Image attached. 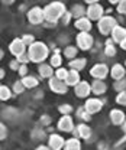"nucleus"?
I'll return each instance as SVG.
<instances>
[{
    "mask_svg": "<svg viewBox=\"0 0 126 150\" xmlns=\"http://www.w3.org/2000/svg\"><path fill=\"white\" fill-rule=\"evenodd\" d=\"M67 7L62 1H51L44 7V13H45V22H52L58 23L61 18L67 13Z\"/></svg>",
    "mask_w": 126,
    "mask_h": 150,
    "instance_id": "obj_1",
    "label": "nucleus"
},
{
    "mask_svg": "<svg viewBox=\"0 0 126 150\" xmlns=\"http://www.w3.org/2000/svg\"><path fill=\"white\" fill-rule=\"evenodd\" d=\"M28 55L31 58V62L34 64H44L45 59L49 56V46L41 40H36L28 48Z\"/></svg>",
    "mask_w": 126,
    "mask_h": 150,
    "instance_id": "obj_2",
    "label": "nucleus"
},
{
    "mask_svg": "<svg viewBox=\"0 0 126 150\" xmlns=\"http://www.w3.org/2000/svg\"><path fill=\"white\" fill-rule=\"evenodd\" d=\"M116 26H117V20H116V18H113L112 15H105L103 18L97 22L99 32L106 38H109L112 35V32H113V29Z\"/></svg>",
    "mask_w": 126,
    "mask_h": 150,
    "instance_id": "obj_3",
    "label": "nucleus"
},
{
    "mask_svg": "<svg viewBox=\"0 0 126 150\" xmlns=\"http://www.w3.org/2000/svg\"><path fill=\"white\" fill-rule=\"evenodd\" d=\"M94 45V38L89 32H80L75 36V46L81 51H90Z\"/></svg>",
    "mask_w": 126,
    "mask_h": 150,
    "instance_id": "obj_4",
    "label": "nucleus"
},
{
    "mask_svg": "<svg viewBox=\"0 0 126 150\" xmlns=\"http://www.w3.org/2000/svg\"><path fill=\"white\" fill-rule=\"evenodd\" d=\"M26 18H28V22L31 25H44V22H45L44 7H39V6L31 7L26 13Z\"/></svg>",
    "mask_w": 126,
    "mask_h": 150,
    "instance_id": "obj_5",
    "label": "nucleus"
},
{
    "mask_svg": "<svg viewBox=\"0 0 126 150\" xmlns=\"http://www.w3.org/2000/svg\"><path fill=\"white\" fill-rule=\"evenodd\" d=\"M48 87H49V90L52 91V93L58 94V95H65V94L68 93V85L65 84V81H61L59 78H57V76H52V78H49V81H48Z\"/></svg>",
    "mask_w": 126,
    "mask_h": 150,
    "instance_id": "obj_6",
    "label": "nucleus"
},
{
    "mask_svg": "<svg viewBox=\"0 0 126 150\" xmlns=\"http://www.w3.org/2000/svg\"><path fill=\"white\" fill-rule=\"evenodd\" d=\"M90 75L94 79H102V81H105V79L107 78V75H110V69H109V67L106 64L99 62V64H96V65L91 67Z\"/></svg>",
    "mask_w": 126,
    "mask_h": 150,
    "instance_id": "obj_7",
    "label": "nucleus"
},
{
    "mask_svg": "<svg viewBox=\"0 0 126 150\" xmlns=\"http://www.w3.org/2000/svg\"><path fill=\"white\" fill-rule=\"evenodd\" d=\"M103 105H105V101H103V100H100V98H97V97L87 98V100H86V103H84V108H86V111L89 112V114H91V115L102 111Z\"/></svg>",
    "mask_w": 126,
    "mask_h": 150,
    "instance_id": "obj_8",
    "label": "nucleus"
},
{
    "mask_svg": "<svg viewBox=\"0 0 126 150\" xmlns=\"http://www.w3.org/2000/svg\"><path fill=\"white\" fill-rule=\"evenodd\" d=\"M105 13H106V10H105V7L97 1V3H94V4H91V6H87V18L90 19L91 22H99L100 19L105 16Z\"/></svg>",
    "mask_w": 126,
    "mask_h": 150,
    "instance_id": "obj_9",
    "label": "nucleus"
},
{
    "mask_svg": "<svg viewBox=\"0 0 126 150\" xmlns=\"http://www.w3.org/2000/svg\"><path fill=\"white\" fill-rule=\"evenodd\" d=\"M91 134H93L91 127L87 123H80L78 126H75V129L72 131V137H77L81 140H90Z\"/></svg>",
    "mask_w": 126,
    "mask_h": 150,
    "instance_id": "obj_10",
    "label": "nucleus"
},
{
    "mask_svg": "<svg viewBox=\"0 0 126 150\" xmlns=\"http://www.w3.org/2000/svg\"><path fill=\"white\" fill-rule=\"evenodd\" d=\"M26 48L28 46L23 43L22 38H15L10 42V45H9V51H10V54L15 56V58H19V56H22L23 54H26Z\"/></svg>",
    "mask_w": 126,
    "mask_h": 150,
    "instance_id": "obj_11",
    "label": "nucleus"
},
{
    "mask_svg": "<svg viewBox=\"0 0 126 150\" xmlns=\"http://www.w3.org/2000/svg\"><path fill=\"white\" fill-rule=\"evenodd\" d=\"M57 129L64 133H72L75 129V124L71 115H61V118L57 123Z\"/></svg>",
    "mask_w": 126,
    "mask_h": 150,
    "instance_id": "obj_12",
    "label": "nucleus"
},
{
    "mask_svg": "<svg viewBox=\"0 0 126 150\" xmlns=\"http://www.w3.org/2000/svg\"><path fill=\"white\" fill-rule=\"evenodd\" d=\"M51 150H64V146H65V139L58 134V133H51L49 137H48V144Z\"/></svg>",
    "mask_w": 126,
    "mask_h": 150,
    "instance_id": "obj_13",
    "label": "nucleus"
},
{
    "mask_svg": "<svg viewBox=\"0 0 126 150\" xmlns=\"http://www.w3.org/2000/svg\"><path fill=\"white\" fill-rule=\"evenodd\" d=\"M74 93L78 98H89V95L91 94V84H89L87 81H80L74 87Z\"/></svg>",
    "mask_w": 126,
    "mask_h": 150,
    "instance_id": "obj_14",
    "label": "nucleus"
},
{
    "mask_svg": "<svg viewBox=\"0 0 126 150\" xmlns=\"http://www.w3.org/2000/svg\"><path fill=\"white\" fill-rule=\"evenodd\" d=\"M109 118H110L113 126H122L126 121V114L122 110H119V108H113L110 111V114H109Z\"/></svg>",
    "mask_w": 126,
    "mask_h": 150,
    "instance_id": "obj_15",
    "label": "nucleus"
},
{
    "mask_svg": "<svg viewBox=\"0 0 126 150\" xmlns=\"http://www.w3.org/2000/svg\"><path fill=\"white\" fill-rule=\"evenodd\" d=\"M106 91H107V84H106L105 81H102V79H94V81L91 82V93L94 94L96 97L105 95Z\"/></svg>",
    "mask_w": 126,
    "mask_h": 150,
    "instance_id": "obj_16",
    "label": "nucleus"
},
{
    "mask_svg": "<svg viewBox=\"0 0 126 150\" xmlns=\"http://www.w3.org/2000/svg\"><path fill=\"white\" fill-rule=\"evenodd\" d=\"M110 76H112L115 81L123 79V78L126 76V68H125V65H122V64H115V65L110 68Z\"/></svg>",
    "mask_w": 126,
    "mask_h": 150,
    "instance_id": "obj_17",
    "label": "nucleus"
},
{
    "mask_svg": "<svg viewBox=\"0 0 126 150\" xmlns=\"http://www.w3.org/2000/svg\"><path fill=\"white\" fill-rule=\"evenodd\" d=\"M74 26H75V29H78L80 32H89V33H90V30L93 29V23H91V20L87 18V16L75 20V22H74Z\"/></svg>",
    "mask_w": 126,
    "mask_h": 150,
    "instance_id": "obj_18",
    "label": "nucleus"
},
{
    "mask_svg": "<svg viewBox=\"0 0 126 150\" xmlns=\"http://www.w3.org/2000/svg\"><path fill=\"white\" fill-rule=\"evenodd\" d=\"M38 72H39V76L41 78H47V79H49V78H52L55 75V69L49 65V64H41L39 67H38Z\"/></svg>",
    "mask_w": 126,
    "mask_h": 150,
    "instance_id": "obj_19",
    "label": "nucleus"
},
{
    "mask_svg": "<svg viewBox=\"0 0 126 150\" xmlns=\"http://www.w3.org/2000/svg\"><path fill=\"white\" fill-rule=\"evenodd\" d=\"M110 38L115 40V43H120L123 39H126V28L120 26V25H117V26L113 29V32H112Z\"/></svg>",
    "mask_w": 126,
    "mask_h": 150,
    "instance_id": "obj_20",
    "label": "nucleus"
},
{
    "mask_svg": "<svg viewBox=\"0 0 126 150\" xmlns=\"http://www.w3.org/2000/svg\"><path fill=\"white\" fill-rule=\"evenodd\" d=\"M70 12H71L72 18L75 19V20H78V19L86 18V16H87V7H84V4H80V3L74 4Z\"/></svg>",
    "mask_w": 126,
    "mask_h": 150,
    "instance_id": "obj_21",
    "label": "nucleus"
},
{
    "mask_svg": "<svg viewBox=\"0 0 126 150\" xmlns=\"http://www.w3.org/2000/svg\"><path fill=\"white\" fill-rule=\"evenodd\" d=\"M86 65H87V59L86 58H75V59L68 62V68L74 69V71H78V72L83 71L86 68Z\"/></svg>",
    "mask_w": 126,
    "mask_h": 150,
    "instance_id": "obj_22",
    "label": "nucleus"
},
{
    "mask_svg": "<svg viewBox=\"0 0 126 150\" xmlns=\"http://www.w3.org/2000/svg\"><path fill=\"white\" fill-rule=\"evenodd\" d=\"M81 79H80V72L78 71H74V69H70L68 71V76H67V79H65V84L68 85V87H75L78 82H80Z\"/></svg>",
    "mask_w": 126,
    "mask_h": 150,
    "instance_id": "obj_23",
    "label": "nucleus"
},
{
    "mask_svg": "<svg viewBox=\"0 0 126 150\" xmlns=\"http://www.w3.org/2000/svg\"><path fill=\"white\" fill-rule=\"evenodd\" d=\"M22 82H23L26 90H32V88H36L39 85V79L36 76H34V75H28V76L22 78Z\"/></svg>",
    "mask_w": 126,
    "mask_h": 150,
    "instance_id": "obj_24",
    "label": "nucleus"
},
{
    "mask_svg": "<svg viewBox=\"0 0 126 150\" xmlns=\"http://www.w3.org/2000/svg\"><path fill=\"white\" fill-rule=\"evenodd\" d=\"M64 150H81V140L77 137H71V139L65 140Z\"/></svg>",
    "mask_w": 126,
    "mask_h": 150,
    "instance_id": "obj_25",
    "label": "nucleus"
},
{
    "mask_svg": "<svg viewBox=\"0 0 126 150\" xmlns=\"http://www.w3.org/2000/svg\"><path fill=\"white\" fill-rule=\"evenodd\" d=\"M77 54H78V48L77 46H74V45H68V46H65L64 48V51H62V55L64 58H67V59H75L77 58Z\"/></svg>",
    "mask_w": 126,
    "mask_h": 150,
    "instance_id": "obj_26",
    "label": "nucleus"
},
{
    "mask_svg": "<svg viewBox=\"0 0 126 150\" xmlns=\"http://www.w3.org/2000/svg\"><path fill=\"white\" fill-rule=\"evenodd\" d=\"M49 65L54 68V69H58L62 67V58H61V54H52L49 56Z\"/></svg>",
    "mask_w": 126,
    "mask_h": 150,
    "instance_id": "obj_27",
    "label": "nucleus"
},
{
    "mask_svg": "<svg viewBox=\"0 0 126 150\" xmlns=\"http://www.w3.org/2000/svg\"><path fill=\"white\" fill-rule=\"evenodd\" d=\"M12 95H13V91L7 85H3L1 84V87H0V100L1 101H9L12 98Z\"/></svg>",
    "mask_w": 126,
    "mask_h": 150,
    "instance_id": "obj_28",
    "label": "nucleus"
},
{
    "mask_svg": "<svg viewBox=\"0 0 126 150\" xmlns=\"http://www.w3.org/2000/svg\"><path fill=\"white\" fill-rule=\"evenodd\" d=\"M75 115L83 121V123H89L91 120V114L86 111V108H84V105L83 107H80V108H77V111H75Z\"/></svg>",
    "mask_w": 126,
    "mask_h": 150,
    "instance_id": "obj_29",
    "label": "nucleus"
},
{
    "mask_svg": "<svg viewBox=\"0 0 126 150\" xmlns=\"http://www.w3.org/2000/svg\"><path fill=\"white\" fill-rule=\"evenodd\" d=\"M58 111L61 112V115H70V114L74 111V108H72L71 104L64 103V104H59V105H58Z\"/></svg>",
    "mask_w": 126,
    "mask_h": 150,
    "instance_id": "obj_30",
    "label": "nucleus"
},
{
    "mask_svg": "<svg viewBox=\"0 0 126 150\" xmlns=\"http://www.w3.org/2000/svg\"><path fill=\"white\" fill-rule=\"evenodd\" d=\"M113 88H115V91H117V93L126 91V78L119 79V81H115V82H113Z\"/></svg>",
    "mask_w": 126,
    "mask_h": 150,
    "instance_id": "obj_31",
    "label": "nucleus"
},
{
    "mask_svg": "<svg viewBox=\"0 0 126 150\" xmlns=\"http://www.w3.org/2000/svg\"><path fill=\"white\" fill-rule=\"evenodd\" d=\"M68 71H70V69H67V68L61 67V68L55 69V76H57V78H59L61 81H65V79H67V76H68Z\"/></svg>",
    "mask_w": 126,
    "mask_h": 150,
    "instance_id": "obj_32",
    "label": "nucleus"
},
{
    "mask_svg": "<svg viewBox=\"0 0 126 150\" xmlns=\"http://www.w3.org/2000/svg\"><path fill=\"white\" fill-rule=\"evenodd\" d=\"M25 85H23V82H22V79H18V81H15V84H13V87H12V91L15 94H22L25 93Z\"/></svg>",
    "mask_w": 126,
    "mask_h": 150,
    "instance_id": "obj_33",
    "label": "nucleus"
},
{
    "mask_svg": "<svg viewBox=\"0 0 126 150\" xmlns=\"http://www.w3.org/2000/svg\"><path fill=\"white\" fill-rule=\"evenodd\" d=\"M116 46L115 45H105V55L107 56V58H113V56L116 55Z\"/></svg>",
    "mask_w": 126,
    "mask_h": 150,
    "instance_id": "obj_34",
    "label": "nucleus"
},
{
    "mask_svg": "<svg viewBox=\"0 0 126 150\" xmlns=\"http://www.w3.org/2000/svg\"><path fill=\"white\" fill-rule=\"evenodd\" d=\"M22 40H23V43L29 48L32 43H35V38H34V35H29V33H25V35H22Z\"/></svg>",
    "mask_w": 126,
    "mask_h": 150,
    "instance_id": "obj_35",
    "label": "nucleus"
},
{
    "mask_svg": "<svg viewBox=\"0 0 126 150\" xmlns=\"http://www.w3.org/2000/svg\"><path fill=\"white\" fill-rule=\"evenodd\" d=\"M116 103L119 105H126V91L117 93V95H116Z\"/></svg>",
    "mask_w": 126,
    "mask_h": 150,
    "instance_id": "obj_36",
    "label": "nucleus"
},
{
    "mask_svg": "<svg viewBox=\"0 0 126 150\" xmlns=\"http://www.w3.org/2000/svg\"><path fill=\"white\" fill-rule=\"evenodd\" d=\"M116 12H117L119 15H125L126 16V0H120V1H119V4H117V7H116Z\"/></svg>",
    "mask_w": 126,
    "mask_h": 150,
    "instance_id": "obj_37",
    "label": "nucleus"
},
{
    "mask_svg": "<svg viewBox=\"0 0 126 150\" xmlns=\"http://www.w3.org/2000/svg\"><path fill=\"white\" fill-rule=\"evenodd\" d=\"M41 124L42 126H45V127H49V124H51V121H52V118L49 117V115H47V114H44V115H41Z\"/></svg>",
    "mask_w": 126,
    "mask_h": 150,
    "instance_id": "obj_38",
    "label": "nucleus"
},
{
    "mask_svg": "<svg viewBox=\"0 0 126 150\" xmlns=\"http://www.w3.org/2000/svg\"><path fill=\"white\" fill-rule=\"evenodd\" d=\"M71 19H72V15H71V12L68 10L62 18H61V23L64 25V26H67V25H70V22H71Z\"/></svg>",
    "mask_w": 126,
    "mask_h": 150,
    "instance_id": "obj_39",
    "label": "nucleus"
},
{
    "mask_svg": "<svg viewBox=\"0 0 126 150\" xmlns=\"http://www.w3.org/2000/svg\"><path fill=\"white\" fill-rule=\"evenodd\" d=\"M16 59L20 62V65H28V64L31 62V58H29L28 54H23L22 56H19V58H16Z\"/></svg>",
    "mask_w": 126,
    "mask_h": 150,
    "instance_id": "obj_40",
    "label": "nucleus"
},
{
    "mask_svg": "<svg viewBox=\"0 0 126 150\" xmlns=\"http://www.w3.org/2000/svg\"><path fill=\"white\" fill-rule=\"evenodd\" d=\"M0 139L1 140H6L7 139V127H6V124H0Z\"/></svg>",
    "mask_w": 126,
    "mask_h": 150,
    "instance_id": "obj_41",
    "label": "nucleus"
},
{
    "mask_svg": "<svg viewBox=\"0 0 126 150\" xmlns=\"http://www.w3.org/2000/svg\"><path fill=\"white\" fill-rule=\"evenodd\" d=\"M9 67H10V69H12V71H19V68H20V62L15 58L13 61H10V62H9Z\"/></svg>",
    "mask_w": 126,
    "mask_h": 150,
    "instance_id": "obj_42",
    "label": "nucleus"
},
{
    "mask_svg": "<svg viewBox=\"0 0 126 150\" xmlns=\"http://www.w3.org/2000/svg\"><path fill=\"white\" fill-rule=\"evenodd\" d=\"M28 65H20V68H19L18 74L22 76V78H25V76H28Z\"/></svg>",
    "mask_w": 126,
    "mask_h": 150,
    "instance_id": "obj_43",
    "label": "nucleus"
},
{
    "mask_svg": "<svg viewBox=\"0 0 126 150\" xmlns=\"http://www.w3.org/2000/svg\"><path fill=\"white\" fill-rule=\"evenodd\" d=\"M97 150H109V144L106 142H100L97 144Z\"/></svg>",
    "mask_w": 126,
    "mask_h": 150,
    "instance_id": "obj_44",
    "label": "nucleus"
},
{
    "mask_svg": "<svg viewBox=\"0 0 126 150\" xmlns=\"http://www.w3.org/2000/svg\"><path fill=\"white\" fill-rule=\"evenodd\" d=\"M44 28H55L57 26V23H52V22H44V25H42Z\"/></svg>",
    "mask_w": 126,
    "mask_h": 150,
    "instance_id": "obj_45",
    "label": "nucleus"
},
{
    "mask_svg": "<svg viewBox=\"0 0 126 150\" xmlns=\"http://www.w3.org/2000/svg\"><path fill=\"white\" fill-rule=\"evenodd\" d=\"M35 150H51L49 149V146H45V144H41V146H38Z\"/></svg>",
    "mask_w": 126,
    "mask_h": 150,
    "instance_id": "obj_46",
    "label": "nucleus"
},
{
    "mask_svg": "<svg viewBox=\"0 0 126 150\" xmlns=\"http://www.w3.org/2000/svg\"><path fill=\"white\" fill-rule=\"evenodd\" d=\"M105 45H115V40H113L112 38L109 36L107 39H106V42H105Z\"/></svg>",
    "mask_w": 126,
    "mask_h": 150,
    "instance_id": "obj_47",
    "label": "nucleus"
},
{
    "mask_svg": "<svg viewBox=\"0 0 126 150\" xmlns=\"http://www.w3.org/2000/svg\"><path fill=\"white\" fill-rule=\"evenodd\" d=\"M119 46H120V48H122L123 51H126V39H123V40H122V42L119 43Z\"/></svg>",
    "mask_w": 126,
    "mask_h": 150,
    "instance_id": "obj_48",
    "label": "nucleus"
},
{
    "mask_svg": "<svg viewBox=\"0 0 126 150\" xmlns=\"http://www.w3.org/2000/svg\"><path fill=\"white\" fill-rule=\"evenodd\" d=\"M4 75H6V72H4V69L1 68V69H0V78L3 79V78H4Z\"/></svg>",
    "mask_w": 126,
    "mask_h": 150,
    "instance_id": "obj_49",
    "label": "nucleus"
},
{
    "mask_svg": "<svg viewBox=\"0 0 126 150\" xmlns=\"http://www.w3.org/2000/svg\"><path fill=\"white\" fill-rule=\"evenodd\" d=\"M120 127H122V130H123V134L126 136V121L123 123V124H122V126H120Z\"/></svg>",
    "mask_w": 126,
    "mask_h": 150,
    "instance_id": "obj_50",
    "label": "nucleus"
},
{
    "mask_svg": "<svg viewBox=\"0 0 126 150\" xmlns=\"http://www.w3.org/2000/svg\"><path fill=\"white\" fill-rule=\"evenodd\" d=\"M54 54H61V49H58V48H54Z\"/></svg>",
    "mask_w": 126,
    "mask_h": 150,
    "instance_id": "obj_51",
    "label": "nucleus"
},
{
    "mask_svg": "<svg viewBox=\"0 0 126 150\" xmlns=\"http://www.w3.org/2000/svg\"><path fill=\"white\" fill-rule=\"evenodd\" d=\"M112 12H113V10H112V9H107V10H106V15H110V13H112Z\"/></svg>",
    "mask_w": 126,
    "mask_h": 150,
    "instance_id": "obj_52",
    "label": "nucleus"
},
{
    "mask_svg": "<svg viewBox=\"0 0 126 150\" xmlns=\"http://www.w3.org/2000/svg\"><path fill=\"white\" fill-rule=\"evenodd\" d=\"M125 68H126V61H125Z\"/></svg>",
    "mask_w": 126,
    "mask_h": 150,
    "instance_id": "obj_53",
    "label": "nucleus"
}]
</instances>
